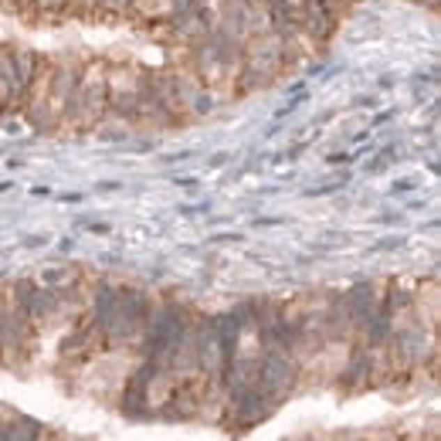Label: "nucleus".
<instances>
[{
	"instance_id": "nucleus-2",
	"label": "nucleus",
	"mask_w": 441,
	"mask_h": 441,
	"mask_svg": "<svg viewBox=\"0 0 441 441\" xmlns=\"http://www.w3.org/2000/svg\"><path fill=\"white\" fill-rule=\"evenodd\" d=\"M7 438L10 441H41V424L31 421V417H17V421L7 428Z\"/></svg>"
},
{
	"instance_id": "nucleus-1",
	"label": "nucleus",
	"mask_w": 441,
	"mask_h": 441,
	"mask_svg": "<svg viewBox=\"0 0 441 441\" xmlns=\"http://www.w3.org/2000/svg\"><path fill=\"white\" fill-rule=\"evenodd\" d=\"M150 312H153V302L146 292L139 288H119L116 292V302H112V312H109V323H105L102 333V346L116 350L130 339L143 336L146 323H150Z\"/></svg>"
}]
</instances>
